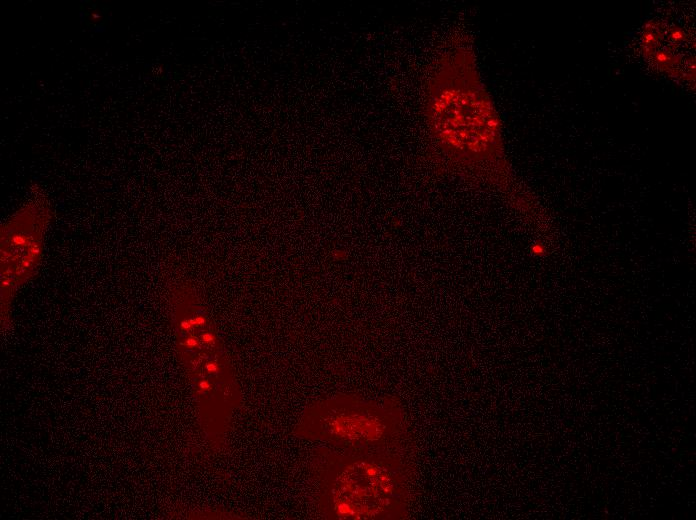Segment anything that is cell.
<instances>
[{"instance_id": "6da1fadb", "label": "cell", "mask_w": 696, "mask_h": 520, "mask_svg": "<svg viewBox=\"0 0 696 520\" xmlns=\"http://www.w3.org/2000/svg\"><path fill=\"white\" fill-rule=\"evenodd\" d=\"M416 448L352 450L319 446L307 465L313 506L328 520L408 519Z\"/></svg>"}, {"instance_id": "7a4b0ae2", "label": "cell", "mask_w": 696, "mask_h": 520, "mask_svg": "<svg viewBox=\"0 0 696 520\" xmlns=\"http://www.w3.org/2000/svg\"><path fill=\"white\" fill-rule=\"evenodd\" d=\"M424 115L431 138L445 151H474L498 139L494 110L464 44L450 41L434 59Z\"/></svg>"}, {"instance_id": "3957f363", "label": "cell", "mask_w": 696, "mask_h": 520, "mask_svg": "<svg viewBox=\"0 0 696 520\" xmlns=\"http://www.w3.org/2000/svg\"><path fill=\"white\" fill-rule=\"evenodd\" d=\"M292 434L341 449L416 448L406 409L394 395L343 392L316 399L304 407Z\"/></svg>"}, {"instance_id": "277c9868", "label": "cell", "mask_w": 696, "mask_h": 520, "mask_svg": "<svg viewBox=\"0 0 696 520\" xmlns=\"http://www.w3.org/2000/svg\"><path fill=\"white\" fill-rule=\"evenodd\" d=\"M51 219V204L35 185L25 202L2 224L0 229L2 297L15 293L37 275Z\"/></svg>"}, {"instance_id": "5b68a950", "label": "cell", "mask_w": 696, "mask_h": 520, "mask_svg": "<svg viewBox=\"0 0 696 520\" xmlns=\"http://www.w3.org/2000/svg\"><path fill=\"white\" fill-rule=\"evenodd\" d=\"M185 306L177 317L179 348L187 367L195 376L196 395L207 396L219 388L235 407L241 404V393L209 319L189 285H179Z\"/></svg>"}]
</instances>
